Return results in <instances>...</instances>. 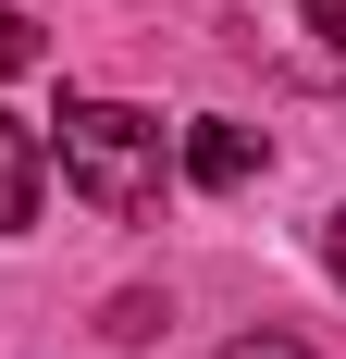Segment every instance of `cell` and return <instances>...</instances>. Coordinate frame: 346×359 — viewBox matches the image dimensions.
<instances>
[{
    "label": "cell",
    "mask_w": 346,
    "mask_h": 359,
    "mask_svg": "<svg viewBox=\"0 0 346 359\" xmlns=\"http://www.w3.org/2000/svg\"><path fill=\"white\" fill-rule=\"evenodd\" d=\"M50 124H62L50 149H62L74 198H87L99 223H148L161 211V124H148L137 100H62Z\"/></svg>",
    "instance_id": "cell-1"
},
{
    "label": "cell",
    "mask_w": 346,
    "mask_h": 359,
    "mask_svg": "<svg viewBox=\"0 0 346 359\" xmlns=\"http://www.w3.org/2000/svg\"><path fill=\"white\" fill-rule=\"evenodd\" d=\"M235 50L284 87H346V0H235Z\"/></svg>",
    "instance_id": "cell-2"
},
{
    "label": "cell",
    "mask_w": 346,
    "mask_h": 359,
    "mask_svg": "<svg viewBox=\"0 0 346 359\" xmlns=\"http://www.w3.org/2000/svg\"><path fill=\"white\" fill-rule=\"evenodd\" d=\"M37 174H50L37 124H13V111H0V236H25V223H37Z\"/></svg>",
    "instance_id": "cell-3"
},
{
    "label": "cell",
    "mask_w": 346,
    "mask_h": 359,
    "mask_svg": "<svg viewBox=\"0 0 346 359\" xmlns=\"http://www.w3.org/2000/svg\"><path fill=\"white\" fill-rule=\"evenodd\" d=\"M260 161H272L260 124H198V137H186V174H198V186H247Z\"/></svg>",
    "instance_id": "cell-4"
},
{
    "label": "cell",
    "mask_w": 346,
    "mask_h": 359,
    "mask_svg": "<svg viewBox=\"0 0 346 359\" xmlns=\"http://www.w3.org/2000/svg\"><path fill=\"white\" fill-rule=\"evenodd\" d=\"M37 50H50V37H37V25H25V13H0V74H25V62H37Z\"/></svg>",
    "instance_id": "cell-5"
},
{
    "label": "cell",
    "mask_w": 346,
    "mask_h": 359,
    "mask_svg": "<svg viewBox=\"0 0 346 359\" xmlns=\"http://www.w3.org/2000/svg\"><path fill=\"white\" fill-rule=\"evenodd\" d=\"M223 359H310V347H297V334H235Z\"/></svg>",
    "instance_id": "cell-6"
},
{
    "label": "cell",
    "mask_w": 346,
    "mask_h": 359,
    "mask_svg": "<svg viewBox=\"0 0 346 359\" xmlns=\"http://www.w3.org/2000/svg\"><path fill=\"white\" fill-rule=\"evenodd\" d=\"M321 260H334V285H346V211H334V223H321Z\"/></svg>",
    "instance_id": "cell-7"
}]
</instances>
